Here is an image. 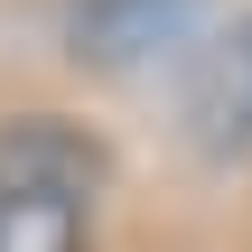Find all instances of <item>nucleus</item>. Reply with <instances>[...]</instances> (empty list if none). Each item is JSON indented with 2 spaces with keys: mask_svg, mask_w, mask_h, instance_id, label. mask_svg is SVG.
I'll return each instance as SVG.
<instances>
[{
  "mask_svg": "<svg viewBox=\"0 0 252 252\" xmlns=\"http://www.w3.org/2000/svg\"><path fill=\"white\" fill-rule=\"evenodd\" d=\"M234 65H243V84H252V19H243V37H234Z\"/></svg>",
  "mask_w": 252,
  "mask_h": 252,
  "instance_id": "obj_4",
  "label": "nucleus"
},
{
  "mask_svg": "<svg viewBox=\"0 0 252 252\" xmlns=\"http://www.w3.org/2000/svg\"><path fill=\"white\" fill-rule=\"evenodd\" d=\"M112 187V140L94 122H65V112H9L0 122V196H56V206H84Z\"/></svg>",
  "mask_w": 252,
  "mask_h": 252,
  "instance_id": "obj_1",
  "label": "nucleus"
},
{
  "mask_svg": "<svg viewBox=\"0 0 252 252\" xmlns=\"http://www.w3.org/2000/svg\"><path fill=\"white\" fill-rule=\"evenodd\" d=\"M206 0H75L65 9V56L94 65V75H131L150 56H168L187 28H196Z\"/></svg>",
  "mask_w": 252,
  "mask_h": 252,
  "instance_id": "obj_2",
  "label": "nucleus"
},
{
  "mask_svg": "<svg viewBox=\"0 0 252 252\" xmlns=\"http://www.w3.org/2000/svg\"><path fill=\"white\" fill-rule=\"evenodd\" d=\"M0 252H94V215L56 196H0Z\"/></svg>",
  "mask_w": 252,
  "mask_h": 252,
  "instance_id": "obj_3",
  "label": "nucleus"
}]
</instances>
